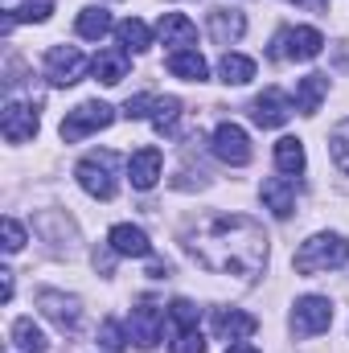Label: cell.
<instances>
[{
	"instance_id": "16",
	"label": "cell",
	"mask_w": 349,
	"mask_h": 353,
	"mask_svg": "<svg viewBox=\"0 0 349 353\" xmlns=\"http://www.w3.org/2000/svg\"><path fill=\"white\" fill-rule=\"evenodd\" d=\"M214 329H218L222 341H247L259 329V321L251 312H243V308H218L214 312Z\"/></svg>"
},
{
	"instance_id": "17",
	"label": "cell",
	"mask_w": 349,
	"mask_h": 353,
	"mask_svg": "<svg viewBox=\"0 0 349 353\" xmlns=\"http://www.w3.org/2000/svg\"><path fill=\"white\" fill-rule=\"evenodd\" d=\"M157 33H161V41L173 46V50H193V41H197V25H193L185 12H165L161 25H157Z\"/></svg>"
},
{
	"instance_id": "36",
	"label": "cell",
	"mask_w": 349,
	"mask_h": 353,
	"mask_svg": "<svg viewBox=\"0 0 349 353\" xmlns=\"http://www.w3.org/2000/svg\"><path fill=\"white\" fill-rule=\"evenodd\" d=\"M4 275V300H12V271H0Z\"/></svg>"
},
{
	"instance_id": "8",
	"label": "cell",
	"mask_w": 349,
	"mask_h": 353,
	"mask_svg": "<svg viewBox=\"0 0 349 353\" xmlns=\"http://www.w3.org/2000/svg\"><path fill=\"white\" fill-rule=\"evenodd\" d=\"M37 128H41V119H37V103H21V99H8V103H4L0 132H4L8 144H25V140H33Z\"/></svg>"
},
{
	"instance_id": "22",
	"label": "cell",
	"mask_w": 349,
	"mask_h": 353,
	"mask_svg": "<svg viewBox=\"0 0 349 353\" xmlns=\"http://www.w3.org/2000/svg\"><path fill=\"white\" fill-rule=\"evenodd\" d=\"M115 41H119L123 54H144V50L152 46V29H148L144 21H136V17H128V21L115 25Z\"/></svg>"
},
{
	"instance_id": "13",
	"label": "cell",
	"mask_w": 349,
	"mask_h": 353,
	"mask_svg": "<svg viewBox=\"0 0 349 353\" xmlns=\"http://www.w3.org/2000/svg\"><path fill=\"white\" fill-rule=\"evenodd\" d=\"M161 165H165V157H161V148H140V152H132L128 157V181H132V189H140V193H148L157 181H161Z\"/></svg>"
},
{
	"instance_id": "4",
	"label": "cell",
	"mask_w": 349,
	"mask_h": 353,
	"mask_svg": "<svg viewBox=\"0 0 349 353\" xmlns=\"http://www.w3.org/2000/svg\"><path fill=\"white\" fill-rule=\"evenodd\" d=\"M115 123V111L107 107V103H99V99H87V103H79L74 111H66V119H62V140L66 144H79V140H87L90 132H103V128H111Z\"/></svg>"
},
{
	"instance_id": "27",
	"label": "cell",
	"mask_w": 349,
	"mask_h": 353,
	"mask_svg": "<svg viewBox=\"0 0 349 353\" xmlns=\"http://www.w3.org/2000/svg\"><path fill=\"white\" fill-rule=\"evenodd\" d=\"M177 119H181V99L177 94H165V99H157V107H152V128L165 136V132H173Z\"/></svg>"
},
{
	"instance_id": "26",
	"label": "cell",
	"mask_w": 349,
	"mask_h": 353,
	"mask_svg": "<svg viewBox=\"0 0 349 353\" xmlns=\"http://www.w3.org/2000/svg\"><path fill=\"white\" fill-rule=\"evenodd\" d=\"M12 345L25 353H46L50 350V341H46V333L33 325V316H21L17 325H12Z\"/></svg>"
},
{
	"instance_id": "25",
	"label": "cell",
	"mask_w": 349,
	"mask_h": 353,
	"mask_svg": "<svg viewBox=\"0 0 349 353\" xmlns=\"http://www.w3.org/2000/svg\"><path fill=\"white\" fill-rule=\"evenodd\" d=\"M218 74H222L226 87H247V83L255 79V62H251L247 54H222Z\"/></svg>"
},
{
	"instance_id": "24",
	"label": "cell",
	"mask_w": 349,
	"mask_h": 353,
	"mask_svg": "<svg viewBox=\"0 0 349 353\" xmlns=\"http://www.w3.org/2000/svg\"><path fill=\"white\" fill-rule=\"evenodd\" d=\"M79 37H87V41H103L111 29H115V21H111V12L103 8V4H90V8H83L79 12Z\"/></svg>"
},
{
	"instance_id": "11",
	"label": "cell",
	"mask_w": 349,
	"mask_h": 353,
	"mask_svg": "<svg viewBox=\"0 0 349 353\" xmlns=\"http://www.w3.org/2000/svg\"><path fill=\"white\" fill-rule=\"evenodd\" d=\"M214 157L226 161V165H235V169H243V165L251 161V136H247L239 123L222 119V123L214 128Z\"/></svg>"
},
{
	"instance_id": "21",
	"label": "cell",
	"mask_w": 349,
	"mask_h": 353,
	"mask_svg": "<svg viewBox=\"0 0 349 353\" xmlns=\"http://www.w3.org/2000/svg\"><path fill=\"white\" fill-rule=\"evenodd\" d=\"M325 94H329V79H325V74H304V79L296 83V111H300V115H317Z\"/></svg>"
},
{
	"instance_id": "20",
	"label": "cell",
	"mask_w": 349,
	"mask_h": 353,
	"mask_svg": "<svg viewBox=\"0 0 349 353\" xmlns=\"http://www.w3.org/2000/svg\"><path fill=\"white\" fill-rule=\"evenodd\" d=\"M165 66H169V74L185 79V83H206L210 79V66H206V58L197 50H173Z\"/></svg>"
},
{
	"instance_id": "6",
	"label": "cell",
	"mask_w": 349,
	"mask_h": 353,
	"mask_svg": "<svg viewBox=\"0 0 349 353\" xmlns=\"http://www.w3.org/2000/svg\"><path fill=\"white\" fill-rule=\"evenodd\" d=\"M333 325V300L325 296H300L292 308V333L296 337H317Z\"/></svg>"
},
{
	"instance_id": "23",
	"label": "cell",
	"mask_w": 349,
	"mask_h": 353,
	"mask_svg": "<svg viewBox=\"0 0 349 353\" xmlns=\"http://www.w3.org/2000/svg\"><path fill=\"white\" fill-rule=\"evenodd\" d=\"M304 165H308V157H304V144L296 140V136H283V140H275V169L283 176H300L304 173Z\"/></svg>"
},
{
	"instance_id": "28",
	"label": "cell",
	"mask_w": 349,
	"mask_h": 353,
	"mask_svg": "<svg viewBox=\"0 0 349 353\" xmlns=\"http://www.w3.org/2000/svg\"><path fill=\"white\" fill-rule=\"evenodd\" d=\"M329 152H333L337 169H341V173H349V119H341V123L329 132Z\"/></svg>"
},
{
	"instance_id": "34",
	"label": "cell",
	"mask_w": 349,
	"mask_h": 353,
	"mask_svg": "<svg viewBox=\"0 0 349 353\" xmlns=\"http://www.w3.org/2000/svg\"><path fill=\"white\" fill-rule=\"evenodd\" d=\"M226 353H259V350H255L251 341H230V345H226Z\"/></svg>"
},
{
	"instance_id": "32",
	"label": "cell",
	"mask_w": 349,
	"mask_h": 353,
	"mask_svg": "<svg viewBox=\"0 0 349 353\" xmlns=\"http://www.w3.org/2000/svg\"><path fill=\"white\" fill-rule=\"evenodd\" d=\"M152 107H157V94H136L123 103V115L128 119H152Z\"/></svg>"
},
{
	"instance_id": "19",
	"label": "cell",
	"mask_w": 349,
	"mask_h": 353,
	"mask_svg": "<svg viewBox=\"0 0 349 353\" xmlns=\"http://www.w3.org/2000/svg\"><path fill=\"white\" fill-rule=\"evenodd\" d=\"M90 70H94V79L103 87H119L128 79V54L123 50H99L94 62H90Z\"/></svg>"
},
{
	"instance_id": "2",
	"label": "cell",
	"mask_w": 349,
	"mask_h": 353,
	"mask_svg": "<svg viewBox=\"0 0 349 353\" xmlns=\"http://www.w3.org/2000/svg\"><path fill=\"white\" fill-rule=\"evenodd\" d=\"M346 263H349V243H346V234H333V230H321V234L304 239L300 251H296V259H292V267L300 275L337 271V267H346Z\"/></svg>"
},
{
	"instance_id": "33",
	"label": "cell",
	"mask_w": 349,
	"mask_h": 353,
	"mask_svg": "<svg viewBox=\"0 0 349 353\" xmlns=\"http://www.w3.org/2000/svg\"><path fill=\"white\" fill-rule=\"evenodd\" d=\"M21 247H25V226H21L17 218H4V251L17 255Z\"/></svg>"
},
{
	"instance_id": "3",
	"label": "cell",
	"mask_w": 349,
	"mask_h": 353,
	"mask_svg": "<svg viewBox=\"0 0 349 353\" xmlns=\"http://www.w3.org/2000/svg\"><path fill=\"white\" fill-rule=\"evenodd\" d=\"M325 50V37H321V29H312V25H292V29H279L275 37H271V58L275 62H312L317 54Z\"/></svg>"
},
{
	"instance_id": "5",
	"label": "cell",
	"mask_w": 349,
	"mask_h": 353,
	"mask_svg": "<svg viewBox=\"0 0 349 353\" xmlns=\"http://www.w3.org/2000/svg\"><path fill=\"white\" fill-rule=\"evenodd\" d=\"M115 152H90L87 161H79V169H74V176H79V185L87 189L90 197H99V201H111L115 197Z\"/></svg>"
},
{
	"instance_id": "14",
	"label": "cell",
	"mask_w": 349,
	"mask_h": 353,
	"mask_svg": "<svg viewBox=\"0 0 349 353\" xmlns=\"http://www.w3.org/2000/svg\"><path fill=\"white\" fill-rule=\"evenodd\" d=\"M107 247H111L115 255H123V259H148V255H152V243H148V234H144L140 226H132V222H119V226H111V234H107Z\"/></svg>"
},
{
	"instance_id": "10",
	"label": "cell",
	"mask_w": 349,
	"mask_h": 353,
	"mask_svg": "<svg viewBox=\"0 0 349 353\" xmlns=\"http://www.w3.org/2000/svg\"><path fill=\"white\" fill-rule=\"evenodd\" d=\"M37 308H41L62 333H79V325H83V304H79V296H66V292L46 288V292H37Z\"/></svg>"
},
{
	"instance_id": "7",
	"label": "cell",
	"mask_w": 349,
	"mask_h": 353,
	"mask_svg": "<svg viewBox=\"0 0 349 353\" xmlns=\"http://www.w3.org/2000/svg\"><path fill=\"white\" fill-rule=\"evenodd\" d=\"M165 308L161 304H152V300H144L140 308H132V321H128V329H132V341H136V350H157L161 341H165Z\"/></svg>"
},
{
	"instance_id": "35",
	"label": "cell",
	"mask_w": 349,
	"mask_h": 353,
	"mask_svg": "<svg viewBox=\"0 0 349 353\" xmlns=\"http://www.w3.org/2000/svg\"><path fill=\"white\" fill-rule=\"evenodd\" d=\"M296 4H304V8H312V12H325L329 0H296Z\"/></svg>"
},
{
	"instance_id": "12",
	"label": "cell",
	"mask_w": 349,
	"mask_h": 353,
	"mask_svg": "<svg viewBox=\"0 0 349 353\" xmlns=\"http://www.w3.org/2000/svg\"><path fill=\"white\" fill-rule=\"evenodd\" d=\"M292 111H296V107L288 103V94L275 90V87H267L259 99L251 103V119H255L259 128H283V123L292 119Z\"/></svg>"
},
{
	"instance_id": "9",
	"label": "cell",
	"mask_w": 349,
	"mask_h": 353,
	"mask_svg": "<svg viewBox=\"0 0 349 353\" xmlns=\"http://www.w3.org/2000/svg\"><path fill=\"white\" fill-rule=\"evenodd\" d=\"M83 70H87L83 50H74V46H54V50H46V79H50L54 87H74V83L83 79Z\"/></svg>"
},
{
	"instance_id": "30",
	"label": "cell",
	"mask_w": 349,
	"mask_h": 353,
	"mask_svg": "<svg viewBox=\"0 0 349 353\" xmlns=\"http://www.w3.org/2000/svg\"><path fill=\"white\" fill-rule=\"evenodd\" d=\"M50 12H54V0H25L12 17L17 21H29V25H41V21H50Z\"/></svg>"
},
{
	"instance_id": "1",
	"label": "cell",
	"mask_w": 349,
	"mask_h": 353,
	"mask_svg": "<svg viewBox=\"0 0 349 353\" xmlns=\"http://www.w3.org/2000/svg\"><path fill=\"white\" fill-rule=\"evenodd\" d=\"M189 255L214 275L255 279L267 263V234L247 214H214L189 230Z\"/></svg>"
},
{
	"instance_id": "15",
	"label": "cell",
	"mask_w": 349,
	"mask_h": 353,
	"mask_svg": "<svg viewBox=\"0 0 349 353\" xmlns=\"http://www.w3.org/2000/svg\"><path fill=\"white\" fill-rule=\"evenodd\" d=\"M259 197L275 218H292L296 214V185H292V176H267Z\"/></svg>"
},
{
	"instance_id": "18",
	"label": "cell",
	"mask_w": 349,
	"mask_h": 353,
	"mask_svg": "<svg viewBox=\"0 0 349 353\" xmlns=\"http://www.w3.org/2000/svg\"><path fill=\"white\" fill-rule=\"evenodd\" d=\"M243 33H247V17L239 8H214L210 12V37L218 46H235Z\"/></svg>"
},
{
	"instance_id": "29",
	"label": "cell",
	"mask_w": 349,
	"mask_h": 353,
	"mask_svg": "<svg viewBox=\"0 0 349 353\" xmlns=\"http://www.w3.org/2000/svg\"><path fill=\"white\" fill-rule=\"evenodd\" d=\"M169 353H206V337H201V329H173Z\"/></svg>"
},
{
	"instance_id": "31",
	"label": "cell",
	"mask_w": 349,
	"mask_h": 353,
	"mask_svg": "<svg viewBox=\"0 0 349 353\" xmlns=\"http://www.w3.org/2000/svg\"><path fill=\"white\" fill-rule=\"evenodd\" d=\"M99 345H103V353H123V325L119 321H103Z\"/></svg>"
}]
</instances>
